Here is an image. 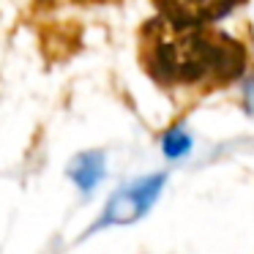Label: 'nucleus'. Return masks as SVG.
I'll list each match as a JSON object with an SVG mask.
<instances>
[{
  "label": "nucleus",
  "instance_id": "obj_1",
  "mask_svg": "<svg viewBox=\"0 0 254 254\" xmlns=\"http://www.w3.org/2000/svg\"><path fill=\"white\" fill-rule=\"evenodd\" d=\"M142 71L172 99L199 101L235 85L249 68V47L213 25H178L150 17L139 25Z\"/></svg>",
  "mask_w": 254,
  "mask_h": 254
},
{
  "label": "nucleus",
  "instance_id": "obj_2",
  "mask_svg": "<svg viewBox=\"0 0 254 254\" xmlns=\"http://www.w3.org/2000/svg\"><path fill=\"white\" fill-rule=\"evenodd\" d=\"M161 186H164V175H150V178H142V181L121 189V191H115L93 230H101V227H110V224H131V221H137L153 205Z\"/></svg>",
  "mask_w": 254,
  "mask_h": 254
},
{
  "label": "nucleus",
  "instance_id": "obj_3",
  "mask_svg": "<svg viewBox=\"0 0 254 254\" xmlns=\"http://www.w3.org/2000/svg\"><path fill=\"white\" fill-rule=\"evenodd\" d=\"M249 0H153L159 17L178 25H213Z\"/></svg>",
  "mask_w": 254,
  "mask_h": 254
},
{
  "label": "nucleus",
  "instance_id": "obj_4",
  "mask_svg": "<svg viewBox=\"0 0 254 254\" xmlns=\"http://www.w3.org/2000/svg\"><path fill=\"white\" fill-rule=\"evenodd\" d=\"M66 172L82 191H93L99 186V181L104 178V153H99V150H85V153L74 156Z\"/></svg>",
  "mask_w": 254,
  "mask_h": 254
},
{
  "label": "nucleus",
  "instance_id": "obj_5",
  "mask_svg": "<svg viewBox=\"0 0 254 254\" xmlns=\"http://www.w3.org/2000/svg\"><path fill=\"white\" fill-rule=\"evenodd\" d=\"M161 148H164V153L170 156V159H178V156H183L189 150V137L181 128H170V131L164 134V139H161Z\"/></svg>",
  "mask_w": 254,
  "mask_h": 254
},
{
  "label": "nucleus",
  "instance_id": "obj_6",
  "mask_svg": "<svg viewBox=\"0 0 254 254\" xmlns=\"http://www.w3.org/2000/svg\"><path fill=\"white\" fill-rule=\"evenodd\" d=\"M77 3H118V0H77Z\"/></svg>",
  "mask_w": 254,
  "mask_h": 254
}]
</instances>
